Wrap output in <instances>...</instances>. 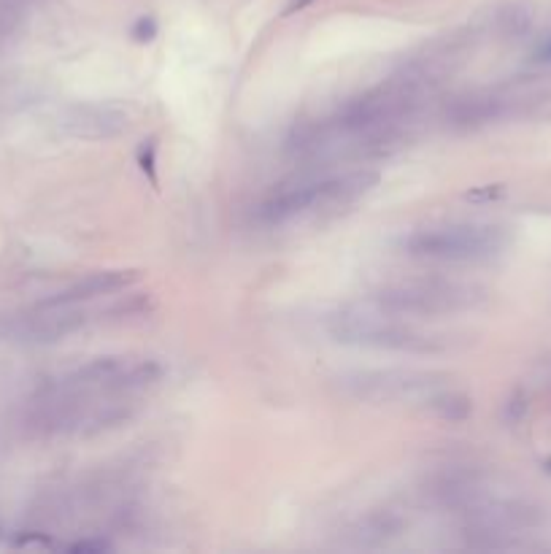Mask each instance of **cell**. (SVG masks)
<instances>
[{"label": "cell", "mask_w": 551, "mask_h": 554, "mask_svg": "<svg viewBox=\"0 0 551 554\" xmlns=\"http://www.w3.org/2000/svg\"><path fill=\"white\" fill-rule=\"evenodd\" d=\"M506 246H508L506 227L476 222L425 227L403 241L406 254L438 262H484L497 257Z\"/></svg>", "instance_id": "1"}, {"label": "cell", "mask_w": 551, "mask_h": 554, "mask_svg": "<svg viewBox=\"0 0 551 554\" xmlns=\"http://www.w3.org/2000/svg\"><path fill=\"white\" fill-rule=\"evenodd\" d=\"M538 60H544V63H551V41H546L541 49H538Z\"/></svg>", "instance_id": "13"}, {"label": "cell", "mask_w": 551, "mask_h": 554, "mask_svg": "<svg viewBox=\"0 0 551 554\" xmlns=\"http://www.w3.org/2000/svg\"><path fill=\"white\" fill-rule=\"evenodd\" d=\"M503 109H506V104L495 95H467L451 106L448 119L459 127H476V124H487V122L497 119Z\"/></svg>", "instance_id": "8"}, {"label": "cell", "mask_w": 551, "mask_h": 554, "mask_svg": "<svg viewBox=\"0 0 551 554\" xmlns=\"http://www.w3.org/2000/svg\"><path fill=\"white\" fill-rule=\"evenodd\" d=\"M314 0H290V5L284 8V14L290 16V14H295V11H303L306 5H311Z\"/></svg>", "instance_id": "12"}, {"label": "cell", "mask_w": 551, "mask_h": 554, "mask_svg": "<svg viewBox=\"0 0 551 554\" xmlns=\"http://www.w3.org/2000/svg\"><path fill=\"white\" fill-rule=\"evenodd\" d=\"M484 301V292L470 284L419 279L389 284L373 295V306L395 317H446L470 312Z\"/></svg>", "instance_id": "2"}, {"label": "cell", "mask_w": 551, "mask_h": 554, "mask_svg": "<svg viewBox=\"0 0 551 554\" xmlns=\"http://www.w3.org/2000/svg\"><path fill=\"white\" fill-rule=\"evenodd\" d=\"M133 38L138 41V44H146V41H152L154 35H157V22L152 19V16H141L135 25H133Z\"/></svg>", "instance_id": "10"}, {"label": "cell", "mask_w": 551, "mask_h": 554, "mask_svg": "<svg viewBox=\"0 0 551 554\" xmlns=\"http://www.w3.org/2000/svg\"><path fill=\"white\" fill-rule=\"evenodd\" d=\"M376 182H379L376 173H346V176H330V179L287 187L257 209V220L262 224H284L311 212L343 206L365 195Z\"/></svg>", "instance_id": "4"}, {"label": "cell", "mask_w": 551, "mask_h": 554, "mask_svg": "<svg viewBox=\"0 0 551 554\" xmlns=\"http://www.w3.org/2000/svg\"><path fill=\"white\" fill-rule=\"evenodd\" d=\"M338 390L362 403H395V401H411L422 395H433L441 390V381H436L433 373L422 371H349L335 379Z\"/></svg>", "instance_id": "5"}, {"label": "cell", "mask_w": 551, "mask_h": 554, "mask_svg": "<svg viewBox=\"0 0 551 554\" xmlns=\"http://www.w3.org/2000/svg\"><path fill=\"white\" fill-rule=\"evenodd\" d=\"M332 341L343 346H362V349H381V351H408V354H428L438 351L441 343L436 338L419 332L417 328L398 322L395 314L381 309L376 312H338L328 322Z\"/></svg>", "instance_id": "3"}, {"label": "cell", "mask_w": 551, "mask_h": 554, "mask_svg": "<svg viewBox=\"0 0 551 554\" xmlns=\"http://www.w3.org/2000/svg\"><path fill=\"white\" fill-rule=\"evenodd\" d=\"M130 124L127 111L116 109V106H79L71 111V116L65 119V130L76 138H87V141H106L119 133H124Z\"/></svg>", "instance_id": "6"}, {"label": "cell", "mask_w": 551, "mask_h": 554, "mask_svg": "<svg viewBox=\"0 0 551 554\" xmlns=\"http://www.w3.org/2000/svg\"><path fill=\"white\" fill-rule=\"evenodd\" d=\"M135 276L130 271H98L93 276H84L82 282L71 284L68 290L57 292L54 298L44 301V306H79V303H87V301H95V298H103V295H113L124 287H130Z\"/></svg>", "instance_id": "7"}, {"label": "cell", "mask_w": 551, "mask_h": 554, "mask_svg": "<svg viewBox=\"0 0 551 554\" xmlns=\"http://www.w3.org/2000/svg\"><path fill=\"white\" fill-rule=\"evenodd\" d=\"M428 403H430L433 414H436L438 420H443V422H448V425L465 422V420L470 417V411H473L470 398L462 395V392H441V390H438V392H433V395L428 398Z\"/></svg>", "instance_id": "9"}, {"label": "cell", "mask_w": 551, "mask_h": 554, "mask_svg": "<svg viewBox=\"0 0 551 554\" xmlns=\"http://www.w3.org/2000/svg\"><path fill=\"white\" fill-rule=\"evenodd\" d=\"M154 154H157V143H154V141H143V146L138 149V163H141V171L154 173Z\"/></svg>", "instance_id": "11"}]
</instances>
